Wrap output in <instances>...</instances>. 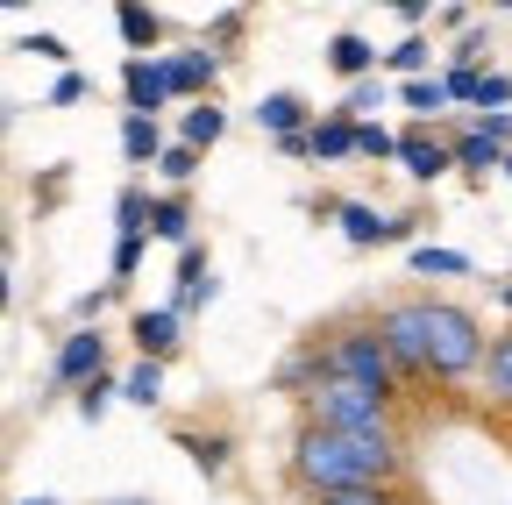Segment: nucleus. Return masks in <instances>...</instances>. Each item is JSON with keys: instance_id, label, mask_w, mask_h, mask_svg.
<instances>
[{"instance_id": "f257e3e1", "label": "nucleus", "mask_w": 512, "mask_h": 505, "mask_svg": "<svg viewBox=\"0 0 512 505\" xmlns=\"http://www.w3.org/2000/svg\"><path fill=\"white\" fill-rule=\"evenodd\" d=\"M299 477L306 484H320V491H377L384 477L399 470V456H392V434H328V427H313L306 441H299Z\"/></svg>"}, {"instance_id": "f03ea898", "label": "nucleus", "mask_w": 512, "mask_h": 505, "mask_svg": "<svg viewBox=\"0 0 512 505\" xmlns=\"http://www.w3.org/2000/svg\"><path fill=\"white\" fill-rule=\"evenodd\" d=\"M484 363V335L470 328V313L456 306H427V370L434 377H463Z\"/></svg>"}, {"instance_id": "7ed1b4c3", "label": "nucleus", "mask_w": 512, "mask_h": 505, "mask_svg": "<svg viewBox=\"0 0 512 505\" xmlns=\"http://www.w3.org/2000/svg\"><path fill=\"white\" fill-rule=\"evenodd\" d=\"M313 420L328 434H384V392H363V385L328 377V392H313Z\"/></svg>"}, {"instance_id": "20e7f679", "label": "nucleus", "mask_w": 512, "mask_h": 505, "mask_svg": "<svg viewBox=\"0 0 512 505\" xmlns=\"http://www.w3.org/2000/svg\"><path fill=\"white\" fill-rule=\"evenodd\" d=\"M392 349H384V335H342L328 349V377H342V385H363V392H392Z\"/></svg>"}, {"instance_id": "39448f33", "label": "nucleus", "mask_w": 512, "mask_h": 505, "mask_svg": "<svg viewBox=\"0 0 512 505\" xmlns=\"http://www.w3.org/2000/svg\"><path fill=\"white\" fill-rule=\"evenodd\" d=\"M377 335H384V349H392L399 370H427V306H392Z\"/></svg>"}, {"instance_id": "423d86ee", "label": "nucleus", "mask_w": 512, "mask_h": 505, "mask_svg": "<svg viewBox=\"0 0 512 505\" xmlns=\"http://www.w3.org/2000/svg\"><path fill=\"white\" fill-rule=\"evenodd\" d=\"M100 363H107V335H93V328H79V335H64V349H57V385H93L100 377Z\"/></svg>"}, {"instance_id": "0eeeda50", "label": "nucleus", "mask_w": 512, "mask_h": 505, "mask_svg": "<svg viewBox=\"0 0 512 505\" xmlns=\"http://www.w3.org/2000/svg\"><path fill=\"white\" fill-rule=\"evenodd\" d=\"M121 93H128V114H150L157 121V107L171 100V72L150 65V57H128V65H121Z\"/></svg>"}, {"instance_id": "6e6552de", "label": "nucleus", "mask_w": 512, "mask_h": 505, "mask_svg": "<svg viewBox=\"0 0 512 505\" xmlns=\"http://www.w3.org/2000/svg\"><path fill=\"white\" fill-rule=\"evenodd\" d=\"M256 129H264V136H306V100L299 93H264V100H256Z\"/></svg>"}, {"instance_id": "1a4fd4ad", "label": "nucleus", "mask_w": 512, "mask_h": 505, "mask_svg": "<svg viewBox=\"0 0 512 505\" xmlns=\"http://www.w3.org/2000/svg\"><path fill=\"white\" fill-rule=\"evenodd\" d=\"M136 349H143V363H157V356H171L178 349V313L171 306H157V313H136Z\"/></svg>"}, {"instance_id": "9d476101", "label": "nucleus", "mask_w": 512, "mask_h": 505, "mask_svg": "<svg viewBox=\"0 0 512 505\" xmlns=\"http://www.w3.org/2000/svg\"><path fill=\"white\" fill-rule=\"evenodd\" d=\"M335 221H342V235H349L356 249H370V242H392V228H399V221H384V214H377V207H363V200L335 207Z\"/></svg>"}, {"instance_id": "9b49d317", "label": "nucleus", "mask_w": 512, "mask_h": 505, "mask_svg": "<svg viewBox=\"0 0 512 505\" xmlns=\"http://www.w3.org/2000/svg\"><path fill=\"white\" fill-rule=\"evenodd\" d=\"M164 72H171V93H207L214 86V57L207 50H178V57H164Z\"/></svg>"}, {"instance_id": "f8f14e48", "label": "nucleus", "mask_w": 512, "mask_h": 505, "mask_svg": "<svg viewBox=\"0 0 512 505\" xmlns=\"http://www.w3.org/2000/svg\"><path fill=\"white\" fill-rule=\"evenodd\" d=\"M121 150H128V164H164L157 121H150V114H128V121H121Z\"/></svg>"}, {"instance_id": "ddd939ff", "label": "nucleus", "mask_w": 512, "mask_h": 505, "mask_svg": "<svg viewBox=\"0 0 512 505\" xmlns=\"http://www.w3.org/2000/svg\"><path fill=\"white\" fill-rule=\"evenodd\" d=\"M328 65H335V72H342V79H356V86H363V72H370V65H377V50H370V43H363V36H349V29H342V36H335V43H328Z\"/></svg>"}, {"instance_id": "4468645a", "label": "nucleus", "mask_w": 512, "mask_h": 505, "mask_svg": "<svg viewBox=\"0 0 512 505\" xmlns=\"http://www.w3.org/2000/svg\"><path fill=\"white\" fill-rule=\"evenodd\" d=\"M221 129H228V114H221V107H185V121H178V143H192V150H214V143H221Z\"/></svg>"}, {"instance_id": "2eb2a0df", "label": "nucleus", "mask_w": 512, "mask_h": 505, "mask_svg": "<svg viewBox=\"0 0 512 505\" xmlns=\"http://www.w3.org/2000/svg\"><path fill=\"white\" fill-rule=\"evenodd\" d=\"M399 157H406V171H413V178H441L448 164H456V150H441V143H427V136H406V143H399Z\"/></svg>"}, {"instance_id": "dca6fc26", "label": "nucleus", "mask_w": 512, "mask_h": 505, "mask_svg": "<svg viewBox=\"0 0 512 505\" xmlns=\"http://www.w3.org/2000/svg\"><path fill=\"white\" fill-rule=\"evenodd\" d=\"M349 150H356V121L349 114L313 121V157H349Z\"/></svg>"}, {"instance_id": "f3484780", "label": "nucleus", "mask_w": 512, "mask_h": 505, "mask_svg": "<svg viewBox=\"0 0 512 505\" xmlns=\"http://www.w3.org/2000/svg\"><path fill=\"white\" fill-rule=\"evenodd\" d=\"M456 164H463V171H491V164H505V143L484 136V129H470V136L456 143Z\"/></svg>"}, {"instance_id": "a211bd4d", "label": "nucleus", "mask_w": 512, "mask_h": 505, "mask_svg": "<svg viewBox=\"0 0 512 505\" xmlns=\"http://www.w3.org/2000/svg\"><path fill=\"white\" fill-rule=\"evenodd\" d=\"M178 449L200 463L207 477H221V470H228V441H221V434H178Z\"/></svg>"}, {"instance_id": "6ab92c4d", "label": "nucleus", "mask_w": 512, "mask_h": 505, "mask_svg": "<svg viewBox=\"0 0 512 505\" xmlns=\"http://www.w3.org/2000/svg\"><path fill=\"white\" fill-rule=\"evenodd\" d=\"M150 228H157L164 242H178V249H192V214H185V200H157V214H150Z\"/></svg>"}, {"instance_id": "aec40b11", "label": "nucleus", "mask_w": 512, "mask_h": 505, "mask_svg": "<svg viewBox=\"0 0 512 505\" xmlns=\"http://www.w3.org/2000/svg\"><path fill=\"white\" fill-rule=\"evenodd\" d=\"M413 271L420 278H463L470 257H463V249H413Z\"/></svg>"}, {"instance_id": "412c9836", "label": "nucleus", "mask_w": 512, "mask_h": 505, "mask_svg": "<svg viewBox=\"0 0 512 505\" xmlns=\"http://www.w3.org/2000/svg\"><path fill=\"white\" fill-rule=\"evenodd\" d=\"M121 399L157 406V399H164V363H136V370H128V385H121Z\"/></svg>"}, {"instance_id": "4be33fe9", "label": "nucleus", "mask_w": 512, "mask_h": 505, "mask_svg": "<svg viewBox=\"0 0 512 505\" xmlns=\"http://www.w3.org/2000/svg\"><path fill=\"white\" fill-rule=\"evenodd\" d=\"M399 100H406L413 114H441V107H448V79H406Z\"/></svg>"}, {"instance_id": "5701e85b", "label": "nucleus", "mask_w": 512, "mask_h": 505, "mask_svg": "<svg viewBox=\"0 0 512 505\" xmlns=\"http://www.w3.org/2000/svg\"><path fill=\"white\" fill-rule=\"evenodd\" d=\"M399 143H406V136H392L384 121H356V150H363V157H399Z\"/></svg>"}, {"instance_id": "b1692460", "label": "nucleus", "mask_w": 512, "mask_h": 505, "mask_svg": "<svg viewBox=\"0 0 512 505\" xmlns=\"http://www.w3.org/2000/svg\"><path fill=\"white\" fill-rule=\"evenodd\" d=\"M121 36L136 43V50H150V43H157V15H150V8H121Z\"/></svg>"}, {"instance_id": "393cba45", "label": "nucleus", "mask_w": 512, "mask_h": 505, "mask_svg": "<svg viewBox=\"0 0 512 505\" xmlns=\"http://www.w3.org/2000/svg\"><path fill=\"white\" fill-rule=\"evenodd\" d=\"M157 171H164V178H171V185H185V178H192V171H200V150H192V143H171V150H164V164H157Z\"/></svg>"}, {"instance_id": "a878e982", "label": "nucleus", "mask_w": 512, "mask_h": 505, "mask_svg": "<svg viewBox=\"0 0 512 505\" xmlns=\"http://www.w3.org/2000/svg\"><path fill=\"white\" fill-rule=\"evenodd\" d=\"M484 377H491V392H498V399H512V335H505V342L491 349V363H484Z\"/></svg>"}, {"instance_id": "bb28decb", "label": "nucleus", "mask_w": 512, "mask_h": 505, "mask_svg": "<svg viewBox=\"0 0 512 505\" xmlns=\"http://www.w3.org/2000/svg\"><path fill=\"white\" fill-rule=\"evenodd\" d=\"M114 214H121V235H143V214H157V207H150V200L136 193V185H128V193L114 200Z\"/></svg>"}, {"instance_id": "cd10ccee", "label": "nucleus", "mask_w": 512, "mask_h": 505, "mask_svg": "<svg viewBox=\"0 0 512 505\" xmlns=\"http://www.w3.org/2000/svg\"><path fill=\"white\" fill-rule=\"evenodd\" d=\"M505 100H512V79H505V72H484V86H477V107H484V114H505Z\"/></svg>"}, {"instance_id": "c85d7f7f", "label": "nucleus", "mask_w": 512, "mask_h": 505, "mask_svg": "<svg viewBox=\"0 0 512 505\" xmlns=\"http://www.w3.org/2000/svg\"><path fill=\"white\" fill-rule=\"evenodd\" d=\"M392 72H406V79H420V72H427V43H420V36H406V43L392 50Z\"/></svg>"}, {"instance_id": "c756f323", "label": "nucleus", "mask_w": 512, "mask_h": 505, "mask_svg": "<svg viewBox=\"0 0 512 505\" xmlns=\"http://www.w3.org/2000/svg\"><path fill=\"white\" fill-rule=\"evenodd\" d=\"M107 406H114V385H107V377H93V385L79 392V420H100Z\"/></svg>"}, {"instance_id": "7c9ffc66", "label": "nucleus", "mask_w": 512, "mask_h": 505, "mask_svg": "<svg viewBox=\"0 0 512 505\" xmlns=\"http://www.w3.org/2000/svg\"><path fill=\"white\" fill-rule=\"evenodd\" d=\"M370 107H384V86H377V79H363V86H349V100H342V114L356 121V114H370Z\"/></svg>"}, {"instance_id": "2f4dec72", "label": "nucleus", "mask_w": 512, "mask_h": 505, "mask_svg": "<svg viewBox=\"0 0 512 505\" xmlns=\"http://www.w3.org/2000/svg\"><path fill=\"white\" fill-rule=\"evenodd\" d=\"M136 264H143V235H121L114 242V278H136Z\"/></svg>"}, {"instance_id": "473e14b6", "label": "nucleus", "mask_w": 512, "mask_h": 505, "mask_svg": "<svg viewBox=\"0 0 512 505\" xmlns=\"http://www.w3.org/2000/svg\"><path fill=\"white\" fill-rule=\"evenodd\" d=\"M477 86H484V72H470V65L448 72V100H477Z\"/></svg>"}, {"instance_id": "72a5a7b5", "label": "nucleus", "mask_w": 512, "mask_h": 505, "mask_svg": "<svg viewBox=\"0 0 512 505\" xmlns=\"http://www.w3.org/2000/svg\"><path fill=\"white\" fill-rule=\"evenodd\" d=\"M72 100H86V79H79V72H64V79L50 86V107H72Z\"/></svg>"}, {"instance_id": "f704fd0d", "label": "nucleus", "mask_w": 512, "mask_h": 505, "mask_svg": "<svg viewBox=\"0 0 512 505\" xmlns=\"http://www.w3.org/2000/svg\"><path fill=\"white\" fill-rule=\"evenodd\" d=\"M22 50H36V57H50V65H64V43H57V36H43V29H36V36H22Z\"/></svg>"}, {"instance_id": "c9c22d12", "label": "nucleus", "mask_w": 512, "mask_h": 505, "mask_svg": "<svg viewBox=\"0 0 512 505\" xmlns=\"http://www.w3.org/2000/svg\"><path fill=\"white\" fill-rule=\"evenodd\" d=\"M477 129H484V136H498V143H512V114H484Z\"/></svg>"}, {"instance_id": "e433bc0d", "label": "nucleus", "mask_w": 512, "mask_h": 505, "mask_svg": "<svg viewBox=\"0 0 512 505\" xmlns=\"http://www.w3.org/2000/svg\"><path fill=\"white\" fill-rule=\"evenodd\" d=\"M328 505H384V491H335Z\"/></svg>"}, {"instance_id": "4c0bfd02", "label": "nucleus", "mask_w": 512, "mask_h": 505, "mask_svg": "<svg viewBox=\"0 0 512 505\" xmlns=\"http://www.w3.org/2000/svg\"><path fill=\"white\" fill-rule=\"evenodd\" d=\"M22 505H57V498H22Z\"/></svg>"}, {"instance_id": "58836bf2", "label": "nucleus", "mask_w": 512, "mask_h": 505, "mask_svg": "<svg viewBox=\"0 0 512 505\" xmlns=\"http://www.w3.org/2000/svg\"><path fill=\"white\" fill-rule=\"evenodd\" d=\"M498 299H505V306H512V285H505V292H498Z\"/></svg>"}, {"instance_id": "ea45409f", "label": "nucleus", "mask_w": 512, "mask_h": 505, "mask_svg": "<svg viewBox=\"0 0 512 505\" xmlns=\"http://www.w3.org/2000/svg\"><path fill=\"white\" fill-rule=\"evenodd\" d=\"M505 178H512V157H505Z\"/></svg>"}]
</instances>
